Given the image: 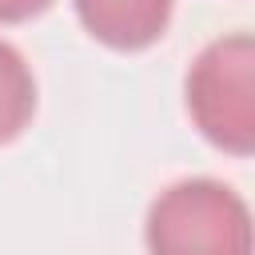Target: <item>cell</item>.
<instances>
[{"mask_svg": "<svg viewBox=\"0 0 255 255\" xmlns=\"http://www.w3.org/2000/svg\"><path fill=\"white\" fill-rule=\"evenodd\" d=\"M143 239L147 255H251V211L219 179H179L151 199Z\"/></svg>", "mask_w": 255, "mask_h": 255, "instance_id": "6da1fadb", "label": "cell"}, {"mask_svg": "<svg viewBox=\"0 0 255 255\" xmlns=\"http://www.w3.org/2000/svg\"><path fill=\"white\" fill-rule=\"evenodd\" d=\"M191 124L207 143L231 155L255 151V40L231 32L211 40L183 80Z\"/></svg>", "mask_w": 255, "mask_h": 255, "instance_id": "7a4b0ae2", "label": "cell"}, {"mask_svg": "<svg viewBox=\"0 0 255 255\" xmlns=\"http://www.w3.org/2000/svg\"><path fill=\"white\" fill-rule=\"evenodd\" d=\"M175 0H76L80 24L116 52L151 48L171 20Z\"/></svg>", "mask_w": 255, "mask_h": 255, "instance_id": "3957f363", "label": "cell"}, {"mask_svg": "<svg viewBox=\"0 0 255 255\" xmlns=\"http://www.w3.org/2000/svg\"><path fill=\"white\" fill-rule=\"evenodd\" d=\"M36 116V76L28 60L0 40V143H12Z\"/></svg>", "mask_w": 255, "mask_h": 255, "instance_id": "277c9868", "label": "cell"}, {"mask_svg": "<svg viewBox=\"0 0 255 255\" xmlns=\"http://www.w3.org/2000/svg\"><path fill=\"white\" fill-rule=\"evenodd\" d=\"M52 0H0V24H24L40 12H48Z\"/></svg>", "mask_w": 255, "mask_h": 255, "instance_id": "5b68a950", "label": "cell"}]
</instances>
